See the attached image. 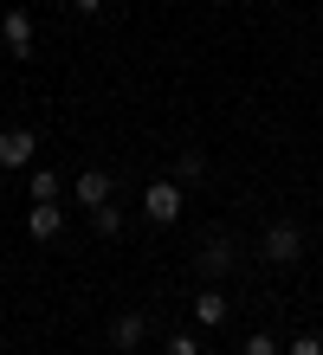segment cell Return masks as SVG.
<instances>
[{
  "label": "cell",
  "mask_w": 323,
  "mask_h": 355,
  "mask_svg": "<svg viewBox=\"0 0 323 355\" xmlns=\"http://www.w3.org/2000/svg\"><path fill=\"white\" fill-rule=\"evenodd\" d=\"M26 233H33L39 245H52V239L65 233V214H58V200H33V207H26Z\"/></svg>",
  "instance_id": "277c9868"
},
{
  "label": "cell",
  "mask_w": 323,
  "mask_h": 355,
  "mask_svg": "<svg viewBox=\"0 0 323 355\" xmlns=\"http://www.w3.org/2000/svg\"><path fill=\"white\" fill-rule=\"evenodd\" d=\"M285 355H323V343H317V336H297V343H291Z\"/></svg>",
  "instance_id": "9a60e30c"
},
{
  "label": "cell",
  "mask_w": 323,
  "mask_h": 355,
  "mask_svg": "<svg viewBox=\"0 0 323 355\" xmlns=\"http://www.w3.org/2000/svg\"><path fill=\"white\" fill-rule=\"evenodd\" d=\"M265 259L272 265H297V259H304V233H297L291 220H272L265 226Z\"/></svg>",
  "instance_id": "7a4b0ae2"
},
{
  "label": "cell",
  "mask_w": 323,
  "mask_h": 355,
  "mask_svg": "<svg viewBox=\"0 0 323 355\" xmlns=\"http://www.w3.org/2000/svg\"><path fill=\"white\" fill-rule=\"evenodd\" d=\"M142 329H149V323H142V310H123V317L110 323V343H117V349H136V343H142Z\"/></svg>",
  "instance_id": "9c48e42d"
},
{
  "label": "cell",
  "mask_w": 323,
  "mask_h": 355,
  "mask_svg": "<svg viewBox=\"0 0 323 355\" xmlns=\"http://www.w3.org/2000/svg\"><path fill=\"white\" fill-rule=\"evenodd\" d=\"M110 200V175L103 168H78V207H103Z\"/></svg>",
  "instance_id": "ba28073f"
},
{
  "label": "cell",
  "mask_w": 323,
  "mask_h": 355,
  "mask_svg": "<svg viewBox=\"0 0 323 355\" xmlns=\"http://www.w3.org/2000/svg\"><path fill=\"white\" fill-rule=\"evenodd\" d=\"M201 175H207V155H194V149H188V155H175V168H168V181H181V187H194Z\"/></svg>",
  "instance_id": "30bf717a"
},
{
  "label": "cell",
  "mask_w": 323,
  "mask_h": 355,
  "mask_svg": "<svg viewBox=\"0 0 323 355\" xmlns=\"http://www.w3.org/2000/svg\"><path fill=\"white\" fill-rule=\"evenodd\" d=\"M91 226H97L103 239H110V233H123V214H117L110 200H103V207H91Z\"/></svg>",
  "instance_id": "7c38bea8"
},
{
  "label": "cell",
  "mask_w": 323,
  "mask_h": 355,
  "mask_svg": "<svg viewBox=\"0 0 323 355\" xmlns=\"http://www.w3.org/2000/svg\"><path fill=\"white\" fill-rule=\"evenodd\" d=\"M26 194H33V200H58V175H52V168H33Z\"/></svg>",
  "instance_id": "8fae6325"
},
{
  "label": "cell",
  "mask_w": 323,
  "mask_h": 355,
  "mask_svg": "<svg viewBox=\"0 0 323 355\" xmlns=\"http://www.w3.org/2000/svg\"><path fill=\"white\" fill-rule=\"evenodd\" d=\"M0 39H7L13 58L33 52V19H26V7H7V13H0Z\"/></svg>",
  "instance_id": "5b68a950"
},
{
  "label": "cell",
  "mask_w": 323,
  "mask_h": 355,
  "mask_svg": "<svg viewBox=\"0 0 323 355\" xmlns=\"http://www.w3.org/2000/svg\"><path fill=\"white\" fill-rule=\"evenodd\" d=\"M194 271H201L207 284H220L226 271H233V245H226V239H207V245H201V259H194Z\"/></svg>",
  "instance_id": "8992f818"
},
{
  "label": "cell",
  "mask_w": 323,
  "mask_h": 355,
  "mask_svg": "<svg viewBox=\"0 0 323 355\" xmlns=\"http://www.w3.org/2000/svg\"><path fill=\"white\" fill-rule=\"evenodd\" d=\"M72 7H78V13H103V0H72Z\"/></svg>",
  "instance_id": "2e32d148"
},
{
  "label": "cell",
  "mask_w": 323,
  "mask_h": 355,
  "mask_svg": "<svg viewBox=\"0 0 323 355\" xmlns=\"http://www.w3.org/2000/svg\"><path fill=\"white\" fill-rule=\"evenodd\" d=\"M162 355H201V343H194L188 329H175V336H168V349H162Z\"/></svg>",
  "instance_id": "5bb4252c"
},
{
  "label": "cell",
  "mask_w": 323,
  "mask_h": 355,
  "mask_svg": "<svg viewBox=\"0 0 323 355\" xmlns=\"http://www.w3.org/2000/svg\"><path fill=\"white\" fill-rule=\"evenodd\" d=\"M142 214H149V226H175L181 220V181H149L142 187Z\"/></svg>",
  "instance_id": "6da1fadb"
},
{
  "label": "cell",
  "mask_w": 323,
  "mask_h": 355,
  "mask_svg": "<svg viewBox=\"0 0 323 355\" xmlns=\"http://www.w3.org/2000/svg\"><path fill=\"white\" fill-rule=\"evenodd\" d=\"M240 355H285V349H278V336H265V329H252V336L240 343Z\"/></svg>",
  "instance_id": "4fadbf2b"
},
{
  "label": "cell",
  "mask_w": 323,
  "mask_h": 355,
  "mask_svg": "<svg viewBox=\"0 0 323 355\" xmlns=\"http://www.w3.org/2000/svg\"><path fill=\"white\" fill-rule=\"evenodd\" d=\"M33 155H39V136L7 123V130H0V168H33Z\"/></svg>",
  "instance_id": "3957f363"
},
{
  "label": "cell",
  "mask_w": 323,
  "mask_h": 355,
  "mask_svg": "<svg viewBox=\"0 0 323 355\" xmlns=\"http://www.w3.org/2000/svg\"><path fill=\"white\" fill-rule=\"evenodd\" d=\"M226 310H233V304H226V291H220V284H207L201 297H194V323H201V329H220V323H226Z\"/></svg>",
  "instance_id": "52a82bcc"
}]
</instances>
